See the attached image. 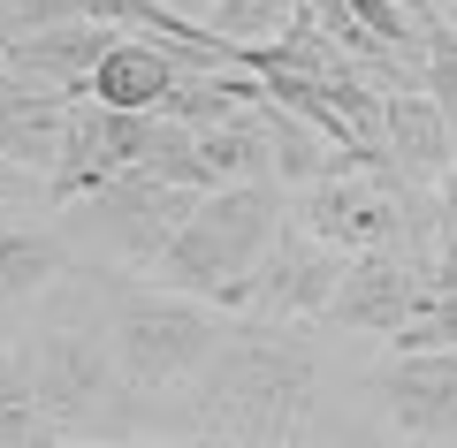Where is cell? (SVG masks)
Instances as JSON below:
<instances>
[{
  "label": "cell",
  "mask_w": 457,
  "mask_h": 448,
  "mask_svg": "<svg viewBox=\"0 0 457 448\" xmlns=\"http://www.w3.org/2000/svg\"><path fill=\"white\" fill-rule=\"evenodd\" d=\"M435 297V266H427V251H359L351 266H343V289L336 305H328V320L351 327V335H381L396 342L411 327V312Z\"/></svg>",
  "instance_id": "52a82bcc"
},
{
  "label": "cell",
  "mask_w": 457,
  "mask_h": 448,
  "mask_svg": "<svg viewBox=\"0 0 457 448\" xmlns=\"http://www.w3.org/2000/svg\"><path fill=\"white\" fill-rule=\"evenodd\" d=\"M389 426H404L411 441H457V350H396V365H381L374 380Z\"/></svg>",
  "instance_id": "9c48e42d"
},
{
  "label": "cell",
  "mask_w": 457,
  "mask_h": 448,
  "mask_svg": "<svg viewBox=\"0 0 457 448\" xmlns=\"http://www.w3.org/2000/svg\"><path fill=\"white\" fill-rule=\"evenodd\" d=\"M176 77H183V61H176L168 46H153V38L122 31L107 53H99V69H92V84H84V99H99V107L161 114V99L176 92Z\"/></svg>",
  "instance_id": "7c38bea8"
},
{
  "label": "cell",
  "mask_w": 457,
  "mask_h": 448,
  "mask_svg": "<svg viewBox=\"0 0 457 448\" xmlns=\"http://www.w3.org/2000/svg\"><path fill=\"white\" fill-rule=\"evenodd\" d=\"M198 395H206V426L221 433V448H297V426L320 395V357L282 320L228 327Z\"/></svg>",
  "instance_id": "6da1fadb"
},
{
  "label": "cell",
  "mask_w": 457,
  "mask_h": 448,
  "mask_svg": "<svg viewBox=\"0 0 457 448\" xmlns=\"http://www.w3.org/2000/svg\"><path fill=\"white\" fill-rule=\"evenodd\" d=\"M130 448H183V441H130Z\"/></svg>",
  "instance_id": "44dd1931"
},
{
  "label": "cell",
  "mask_w": 457,
  "mask_h": 448,
  "mask_svg": "<svg viewBox=\"0 0 457 448\" xmlns=\"http://www.w3.org/2000/svg\"><path fill=\"white\" fill-rule=\"evenodd\" d=\"M290 221L312 228L320 243H336V251H351V258L420 243V213H411L404 191L381 183L374 167H351V175H328V183H312V191H297Z\"/></svg>",
  "instance_id": "5b68a950"
},
{
  "label": "cell",
  "mask_w": 457,
  "mask_h": 448,
  "mask_svg": "<svg viewBox=\"0 0 457 448\" xmlns=\"http://www.w3.org/2000/svg\"><path fill=\"white\" fill-rule=\"evenodd\" d=\"M46 411L31 395V365H16V350L0 342V448H46Z\"/></svg>",
  "instance_id": "9a60e30c"
},
{
  "label": "cell",
  "mask_w": 457,
  "mask_h": 448,
  "mask_svg": "<svg viewBox=\"0 0 457 448\" xmlns=\"http://www.w3.org/2000/svg\"><path fill=\"white\" fill-rule=\"evenodd\" d=\"M290 206L275 198V183H237V191H206L198 213L176 228L161 258H153V281L183 289V297H206L213 312H252V289L260 266L275 251Z\"/></svg>",
  "instance_id": "7a4b0ae2"
},
{
  "label": "cell",
  "mask_w": 457,
  "mask_h": 448,
  "mask_svg": "<svg viewBox=\"0 0 457 448\" xmlns=\"http://www.w3.org/2000/svg\"><path fill=\"white\" fill-rule=\"evenodd\" d=\"M404 448H427V441H404Z\"/></svg>",
  "instance_id": "7402d4cb"
},
{
  "label": "cell",
  "mask_w": 457,
  "mask_h": 448,
  "mask_svg": "<svg viewBox=\"0 0 457 448\" xmlns=\"http://www.w3.org/2000/svg\"><path fill=\"white\" fill-rule=\"evenodd\" d=\"M69 281V236L46 221H16L0 213V312L16 305H38Z\"/></svg>",
  "instance_id": "4fadbf2b"
},
{
  "label": "cell",
  "mask_w": 457,
  "mask_h": 448,
  "mask_svg": "<svg viewBox=\"0 0 457 448\" xmlns=\"http://www.w3.org/2000/svg\"><path fill=\"white\" fill-rule=\"evenodd\" d=\"M23 365H31V395L46 411V426L69 433V441H92L122 403L114 387H130L122 365H114V342H107V297L69 289V281L46 297V320H38Z\"/></svg>",
  "instance_id": "3957f363"
},
{
  "label": "cell",
  "mask_w": 457,
  "mask_h": 448,
  "mask_svg": "<svg viewBox=\"0 0 457 448\" xmlns=\"http://www.w3.org/2000/svg\"><path fill=\"white\" fill-rule=\"evenodd\" d=\"M343 266H351V251H336L312 228L282 221L275 251L260 266V289H252V320H282V327L328 320V305H336V289H343Z\"/></svg>",
  "instance_id": "ba28073f"
},
{
  "label": "cell",
  "mask_w": 457,
  "mask_h": 448,
  "mask_svg": "<svg viewBox=\"0 0 457 448\" xmlns=\"http://www.w3.org/2000/svg\"><path fill=\"white\" fill-rule=\"evenodd\" d=\"M442 266H457V160H450V175H442Z\"/></svg>",
  "instance_id": "d6986e66"
},
{
  "label": "cell",
  "mask_w": 457,
  "mask_h": 448,
  "mask_svg": "<svg viewBox=\"0 0 457 448\" xmlns=\"http://www.w3.org/2000/svg\"><path fill=\"white\" fill-rule=\"evenodd\" d=\"M69 107H77V92L0 77V160L54 175V160H62V129H69Z\"/></svg>",
  "instance_id": "8fae6325"
},
{
  "label": "cell",
  "mask_w": 457,
  "mask_h": 448,
  "mask_svg": "<svg viewBox=\"0 0 457 448\" xmlns=\"http://www.w3.org/2000/svg\"><path fill=\"white\" fill-rule=\"evenodd\" d=\"M0 77H16V69H8V31H0Z\"/></svg>",
  "instance_id": "ffe728a7"
},
{
  "label": "cell",
  "mask_w": 457,
  "mask_h": 448,
  "mask_svg": "<svg viewBox=\"0 0 457 448\" xmlns=\"http://www.w3.org/2000/svg\"><path fill=\"white\" fill-rule=\"evenodd\" d=\"M252 114H260L267 144H275V183H290V191H312V183H328V175L366 167V160H351L343 144H328L305 114H290L282 99H267V84H260V99H252Z\"/></svg>",
  "instance_id": "5bb4252c"
},
{
  "label": "cell",
  "mask_w": 457,
  "mask_h": 448,
  "mask_svg": "<svg viewBox=\"0 0 457 448\" xmlns=\"http://www.w3.org/2000/svg\"><path fill=\"white\" fill-rule=\"evenodd\" d=\"M420 84L435 92V107L457 122V31H450V23H427V61H420Z\"/></svg>",
  "instance_id": "e0dca14e"
},
{
  "label": "cell",
  "mask_w": 457,
  "mask_h": 448,
  "mask_svg": "<svg viewBox=\"0 0 457 448\" xmlns=\"http://www.w3.org/2000/svg\"><path fill=\"white\" fill-rule=\"evenodd\" d=\"M381 152H389V167L404 183H442L457 160V122L435 107V92L389 84V99H381Z\"/></svg>",
  "instance_id": "30bf717a"
},
{
  "label": "cell",
  "mask_w": 457,
  "mask_h": 448,
  "mask_svg": "<svg viewBox=\"0 0 457 448\" xmlns=\"http://www.w3.org/2000/svg\"><path fill=\"white\" fill-rule=\"evenodd\" d=\"M107 342L114 365L130 380V395H176V387H198L213 372L228 342V320L206 305V297H183V289H107Z\"/></svg>",
  "instance_id": "277c9868"
},
{
  "label": "cell",
  "mask_w": 457,
  "mask_h": 448,
  "mask_svg": "<svg viewBox=\"0 0 457 448\" xmlns=\"http://www.w3.org/2000/svg\"><path fill=\"white\" fill-rule=\"evenodd\" d=\"M8 206H54V183L38 175V167L0 160V213H8Z\"/></svg>",
  "instance_id": "ac0fdd59"
},
{
  "label": "cell",
  "mask_w": 457,
  "mask_h": 448,
  "mask_svg": "<svg viewBox=\"0 0 457 448\" xmlns=\"http://www.w3.org/2000/svg\"><path fill=\"white\" fill-rule=\"evenodd\" d=\"M297 8L305 0H213L206 31H221L228 46H267V38H282L297 23Z\"/></svg>",
  "instance_id": "2e32d148"
},
{
  "label": "cell",
  "mask_w": 457,
  "mask_h": 448,
  "mask_svg": "<svg viewBox=\"0 0 457 448\" xmlns=\"http://www.w3.org/2000/svg\"><path fill=\"white\" fill-rule=\"evenodd\" d=\"M77 206H84V228L99 236V251L122 258V266H145V273H153V258H161L168 243H176V228L198 213V191L153 183L145 167H137V175L99 183V191L77 198Z\"/></svg>",
  "instance_id": "8992f818"
}]
</instances>
